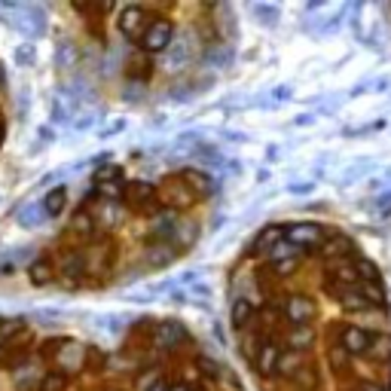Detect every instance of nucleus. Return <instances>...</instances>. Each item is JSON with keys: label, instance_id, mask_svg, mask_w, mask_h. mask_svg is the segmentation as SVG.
<instances>
[{"label": "nucleus", "instance_id": "b1692460", "mask_svg": "<svg viewBox=\"0 0 391 391\" xmlns=\"http://www.w3.org/2000/svg\"><path fill=\"white\" fill-rule=\"evenodd\" d=\"M296 266H300V257H294V260H279V263H272V269H275V275H291Z\"/></svg>", "mask_w": 391, "mask_h": 391}, {"label": "nucleus", "instance_id": "20e7f679", "mask_svg": "<svg viewBox=\"0 0 391 391\" xmlns=\"http://www.w3.org/2000/svg\"><path fill=\"white\" fill-rule=\"evenodd\" d=\"M171 40H174V25H171V18H150V25L147 31H144V37L138 40L141 49L147 55H159V53H166V49L171 46Z\"/></svg>", "mask_w": 391, "mask_h": 391}, {"label": "nucleus", "instance_id": "9b49d317", "mask_svg": "<svg viewBox=\"0 0 391 391\" xmlns=\"http://www.w3.org/2000/svg\"><path fill=\"white\" fill-rule=\"evenodd\" d=\"M318 251H321L327 260H333V263H339V260H352V257H355V242L346 239V235H327L324 245H321Z\"/></svg>", "mask_w": 391, "mask_h": 391}, {"label": "nucleus", "instance_id": "dca6fc26", "mask_svg": "<svg viewBox=\"0 0 391 391\" xmlns=\"http://www.w3.org/2000/svg\"><path fill=\"white\" fill-rule=\"evenodd\" d=\"M251 318H254V306L245 300V296H235L232 306H230V324H232V331H245Z\"/></svg>", "mask_w": 391, "mask_h": 391}, {"label": "nucleus", "instance_id": "39448f33", "mask_svg": "<svg viewBox=\"0 0 391 391\" xmlns=\"http://www.w3.org/2000/svg\"><path fill=\"white\" fill-rule=\"evenodd\" d=\"M370 339H373V331L367 327H358V324H343L336 327V343L348 358H364L367 348H370Z\"/></svg>", "mask_w": 391, "mask_h": 391}, {"label": "nucleus", "instance_id": "bb28decb", "mask_svg": "<svg viewBox=\"0 0 391 391\" xmlns=\"http://www.w3.org/2000/svg\"><path fill=\"white\" fill-rule=\"evenodd\" d=\"M168 385H171V382H166V379H156V382H153L147 391H168Z\"/></svg>", "mask_w": 391, "mask_h": 391}, {"label": "nucleus", "instance_id": "aec40b11", "mask_svg": "<svg viewBox=\"0 0 391 391\" xmlns=\"http://www.w3.org/2000/svg\"><path fill=\"white\" fill-rule=\"evenodd\" d=\"M282 239H284V226H266V230L254 239V248L260 251V254H269L272 245H275V242H282Z\"/></svg>", "mask_w": 391, "mask_h": 391}, {"label": "nucleus", "instance_id": "4be33fe9", "mask_svg": "<svg viewBox=\"0 0 391 391\" xmlns=\"http://www.w3.org/2000/svg\"><path fill=\"white\" fill-rule=\"evenodd\" d=\"M65 388H68V376L61 370H49L37 385V391H65Z\"/></svg>", "mask_w": 391, "mask_h": 391}, {"label": "nucleus", "instance_id": "f3484780", "mask_svg": "<svg viewBox=\"0 0 391 391\" xmlns=\"http://www.w3.org/2000/svg\"><path fill=\"white\" fill-rule=\"evenodd\" d=\"M364 358H370V361H376V364H388L391 361V336L388 333H373Z\"/></svg>", "mask_w": 391, "mask_h": 391}, {"label": "nucleus", "instance_id": "393cba45", "mask_svg": "<svg viewBox=\"0 0 391 391\" xmlns=\"http://www.w3.org/2000/svg\"><path fill=\"white\" fill-rule=\"evenodd\" d=\"M22 327H25L22 321H0V333L6 336V333H16V331H22Z\"/></svg>", "mask_w": 391, "mask_h": 391}, {"label": "nucleus", "instance_id": "0eeeda50", "mask_svg": "<svg viewBox=\"0 0 391 391\" xmlns=\"http://www.w3.org/2000/svg\"><path fill=\"white\" fill-rule=\"evenodd\" d=\"M282 309H284V318L291 327H309L318 318V306L312 296H306V294H287Z\"/></svg>", "mask_w": 391, "mask_h": 391}, {"label": "nucleus", "instance_id": "f257e3e1", "mask_svg": "<svg viewBox=\"0 0 391 391\" xmlns=\"http://www.w3.org/2000/svg\"><path fill=\"white\" fill-rule=\"evenodd\" d=\"M156 196H159V205H166V208H171V211H190L193 205L199 202L178 174H168V178L156 187Z\"/></svg>", "mask_w": 391, "mask_h": 391}, {"label": "nucleus", "instance_id": "cd10ccee", "mask_svg": "<svg viewBox=\"0 0 391 391\" xmlns=\"http://www.w3.org/2000/svg\"><path fill=\"white\" fill-rule=\"evenodd\" d=\"M168 391H193L187 382H174V385H168Z\"/></svg>", "mask_w": 391, "mask_h": 391}, {"label": "nucleus", "instance_id": "9d476101", "mask_svg": "<svg viewBox=\"0 0 391 391\" xmlns=\"http://www.w3.org/2000/svg\"><path fill=\"white\" fill-rule=\"evenodd\" d=\"M178 178L187 183L190 187V193L196 196V199H208V196L214 193V181L208 178V171H199V168H181L178 171Z\"/></svg>", "mask_w": 391, "mask_h": 391}, {"label": "nucleus", "instance_id": "6e6552de", "mask_svg": "<svg viewBox=\"0 0 391 391\" xmlns=\"http://www.w3.org/2000/svg\"><path fill=\"white\" fill-rule=\"evenodd\" d=\"M147 25H150V13L144 6H126L119 13V18H117V28H119V34L126 40H141L144 31H147Z\"/></svg>", "mask_w": 391, "mask_h": 391}, {"label": "nucleus", "instance_id": "6ab92c4d", "mask_svg": "<svg viewBox=\"0 0 391 391\" xmlns=\"http://www.w3.org/2000/svg\"><path fill=\"white\" fill-rule=\"evenodd\" d=\"M92 232H95V220H92L89 211H80L74 214V220H70V235H77V239H92Z\"/></svg>", "mask_w": 391, "mask_h": 391}, {"label": "nucleus", "instance_id": "f03ea898", "mask_svg": "<svg viewBox=\"0 0 391 391\" xmlns=\"http://www.w3.org/2000/svg\"><path fill=\"white\" fill-rule=\"evenodd\" d=\"M119 199H122V205H126L129 211H135V214H153V211H156V205H159L156 187H153V183H147V181L126 183Z\"/></svg>", "mask_w": 391, "mask_h": 391}, {"label": "nucleus", "instance_id": "5701e85b", "mask_svg": "<svg viewBox=\"0 0 391 391\" xmlns=\"http://www.w3.org/2000/svg\"><path fill=\"white\" fill-rule=\"evenodd\" d=\"M355 272H358V282L361 284H379V269H376L373 260H358Z\"/></svg>", "mask_w": 391, "mask_h": 391}, {"label": "nucleus", "instance_id": "2eb2a0df", "mask_svg": "<svg viewBox=\"0 0 391 391\" xmlns=\"http://www.w3.org/2000/svg\"><path fill=\"white\" fill-rule=\"evenodd\" d=\"M284 343H287V348L291 352H309L312 348V343H315V331L312 327H291L287 331V336H284Z\"/></svg>", "mask_w": 391, "mask_h": 391}, {"label": "nucleus", "instance_id": "412c9836", "mask_svg": "<svg viewBox=\"0 0 391 391\" xmlns=\"http://www.w3.org/2000/svg\"><path fill=\"white\" fill-rule=\"evenodd\" d=\"M269 263H279V260H294V257H300V248L296 245H291L287 239H282V242H275L272 248H269Z\"/></svg>", "mask_w": 391, "mask_h": 391}, {"label": "nucleus", "instance_id": "1a4fd4ad", "mask_svg": "<svg viewBox=\"0 0 391 391\" xmlns=\"http://www.w3.org/2000/svg\"><path fill=\"white\" fill-rule=\"evenodd\" d=\"M153 343H156L159 348H166V352H174V348L187 346V331H183V324L178 321H159L156 331H153Z\"/></svg>", "mask_w": 391, "mask_h": 391}, {"label": "nucleus", "instance_id": "f8f14e48", "mask_svg": "<svg viewBox=\"0 0 391 391\" xmlns=\"http://www.w3.org/2000/svg\"><path fill=\"white\" fill-rule=\"evenodd\" d=\"M25 352L28 343H22V339H4L0 343V370H16L25 361Z\"/></svg>", "mask_w": 391, "mask_h": 391}, {"label": "nucleus", "instance_id": "ddd939ff", "mask_svg": "<svg viewBox=\"0 0 391 391\" xmlns=\"http://www.w3.org/2000/svg\"><path fill=\"white\" fill-rule=\"evenodd\" d=\"M28 279L34 287H46V284H53L58 279V272H55V263L49 260V257H40V260H34L28 266Z\"/></svg>", "mask_w": 391, "mask_h": 391}, {"label": "nucleus", "instance_id": "a211bd4d", "mask_svg": "<svg viewBox=\"0 0 391 391\" xmlns=\"http://www.w3.org/2000/svg\"><path fill=\"white\" fill-rule=\"evenodd\" d=\"M65 208H68V190L65 187H55V190H49L43 196V211L49 214V218H58Z\"/></svg>", "mask_w": 391, "mask_h": 391}, {"label": "nucleus", "instance_id": "a878e982", "mask_svg": "<svg viewBox=\"0 0 391 391\" xmlns=\"http://www.w3.org/2000/svg\"><path fill=\"white\" fill-rule=\"evenodd\" d=\"M358 391H391V388H388V385H382V382H370V379H367V382L358 385Z\"/></svg>", "mask_w": 391, "mask_h": 391}, {"label": "nucleus", "instance_id": "4468645a", "mask_svg": "<svg viewBox=\"0 0 391 391\" xmlns=\"http://www.w3.org/2000/svg\"><path fill=\"white\" fill-rule=\"evenodd\" d=\"M336 300H339V306H343V312H370V309H376L361 294V287H348V291H343Z\"/></svg>", "mask_w": 391, "mask_h": 391}, {"label": "nucleus", "instance_id": "7ed1b4c3", "mask_svg": "<svg viewBox=\"0 0 391 391\" xmlns=\"http://www.w3.org/2000/svg\"><path fill=\"white\" fill-rule=\"evenodd\" d=\"M282 343L279 339H260L257 343V352L251 355V364H254V373L257 376H263V379H269V376H275L282 370Z\"/></svg>", "mask_w": 391, "mask_h": 391}, {"label": "nucleus", "instance_id": "423d86ee", "mask_svg": "<svg viewBox=\"0 0 391 391\" xmlns=\"http://www.w3.org/2000/svg\"><path fill=\"white\" fill-rule=\"evenodd\" d=\"M327 232L321 223H312V220H306V223H287L284 226V239L291 242V245H296V248H321L324 245V239H327Z\"/></svg>", "mask_w": 391, "mask_h": 391}]
</instances>
